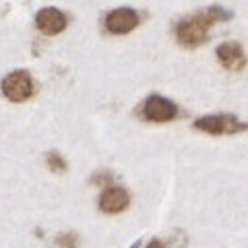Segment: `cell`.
I'll return each instance as SVG.
<instances>
[{
	"mask_svg": "<svg viewBox=\"0 0 248 248\" xmlns=\"http://www.w3.org/2000/svg\"><path fill=\"white\" fill-rule=\"evenodd\" d=\"M232 13L226 11L223 6H209L190 17H184L176 25V40L184 48H199L209 40V29L215 23L228 21Z\"/></svg>",
	"mask_w": 248,
	"mask_h": 248,
	"instance_id": "cell-1",
	"label": "cell"
},
{
	"mask_svg": "<svg viewBox=\"0 0 248 248\" xmlns=\"http://www.w3.org/2000/svg\"><path fill=\"white\" fill-rule=\"evenodd\" d=\"M192 126L197 130H203L207 135H236V133H242L246 128V124L242 120H238V116L234 114H207V116H201L192 122Z\"/></svg>",
	"mask_w": 248,
	"mask_h": 248,
	"instance_id": "cell-2",
	"label": "cell"
},
{
	"mask_svg": "<svg viewBox=\"0 0 248 248\" xmlns=\"http://www.w3.org/2000/svg\"><path fill=\"white\" fill-rule=\"evenodd\" d=\"M33 77L27 71H13L11 75L4 77L2 81V93L9 102L21 104L33 95Z\"/></svg>",
	"mask_w": 248,
	"mask_h": 248,
	"instance_id": "cell-3",
	"label": "cell"
},
{
	"mask_svg": "<svg viewBox=\"0 0 248 248\" xmlns=\"http://www.w3.org/2000/svg\"><path fill=\"white\" fill-rule=\"evenodd\" d=\"M143 116L151 122H170L178 116V106L164 95H149L143 104Z\"/></svg>",
	"mask_w": 248,
	"mask_h": 248,
	"instance_id": "cell-4",
	"label": "cell"
},
{
	"mask_svg": "<svg viewBox=\"0 0 248 248\" xmlns=\"http://www.w3.org/2000/svg\"><path fill=\"white\" fill-rule=\"evenodd\" d=\"M139 25V13L128 9V6H122V9H116L106 17V29L114 35H124L130 33L135 27Z\"/></svg>",
	"mask_w": 248,
	"mask_h": 248,
	"instance_id": "cell-5",
	"label": "cell"
},
{
	"mask_svg": "<svg viewBox=\"0 0 248 248\" xmlns=\"http://www.w3.org/2000/svg\"><path fill=\"white\" fill-rule=\"evenodd\" d=\"M66 23L68 21L64 17V13L58 11V9H54V6H46V9H42L40 13L35 15V25L46 35H58V33H62V31L66 29Z\"/></svg>",
	"mask_w": 248,
	"mask_h": 248,
	"instance_id": "cell-6",
	"label": "cell"
},
{
	"mask_svg": "<svg viewBox=\"0 0 248 248\" xmlns=\"http://www.w3.org/2000/svg\"><path fill=\"white\" fill-rule=\"evenodd\" d=\"M217 58H219L221 66L228 71H242L246 64L244 50L238 42H223L217 46Z\"/></svg>",
	"mask_w": 248,
	"mask_h": 248,
	"instance_id": "cell-7",
	"label": "cell"
},
{
	"mask_svg": "<svg viewBox=\"0 0 248 248\" xmlns=\"http://www.w3.org/2000/svg\"><path fill=\"white\" fill-rule=\"evenodd\" d=\"M130 203V195L120 186H110V188H106L102 192V197H99V209H102L104 213H122L124 209L128 207Z\"/></svg>",
	"mask_w": 248,
	"mask_h": 248,
	"instance_id": "cell-8",
	"label": "cell"
},
{
	"mask_svg": "<svg viewBox=\"0 0 248 248\" xmlns=\"http://www.w3.org/2000/svg\"><path fill=\"white\" fill-rule=\"evenodd\" d=\"M46 166H48L52 172H56V174H62V172H66V159L62 157V155L58 151H48L46 153Z\"/></svg>",
	"mask_w": 248,
	"mask_h": 248,
	"instance_id": "cell-9",
	"label": "cell"
},
{
	"mask_svg": "<svg viewBox=\"0 0 248 248\" xmlns=\"http://www.w3.org/2000/svg\"><path fill=\"white\" fill-rule=\"evenodd\" d=\"M56 246L58 248H79V236L75 232H62L56 238Z\"/></svg>",
	"mask_w": 248,
	"mask_h": 248,
	"instance_id": "cell-10",
	"label": "cell"
},
{
	"mask_svg": "<svg viewBox=\"0 0 248 248\" xmlns=\"http://www.w3.org/2000/svg\"><path fill=\"white\" fill-rule=\"evenodd\" d=\"M93 184H110L114 182V174L112 172H97L95 176H91Z\"/></svg>",
	"mask_w": 248,
	"mask_h": 248,
	"instance_id": "cell-11",
	"label": "cell"
},
{
	"mask_svg": "<svg viewBox=\"0 0 248 248\" xmlns=\"http://www.w3.org/2000/svg\"><path fill=\"white\" fill-rule=\"evenodd\" d=\"M145 248H166V244L161 242V240H151V242L147 244Z\"/></svg>",
	"mask_w": 248,
	"mask_h": 248,
	"instance_id": "cell-12",
	"label": "cell"
}]
</instances>
